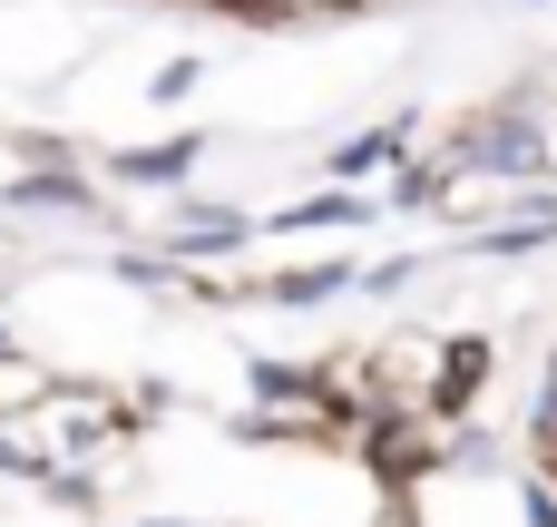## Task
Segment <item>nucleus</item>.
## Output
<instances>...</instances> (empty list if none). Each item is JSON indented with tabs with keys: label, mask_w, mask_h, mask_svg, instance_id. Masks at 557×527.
Returning <instances> with one entry per match:
<instances>
[{
	"label": "nucleus",
	"mask_w": 557,
	"mask_h": 527,
	"mask_svg": "<svg viewBox=\"0 0 557 527\" xmlns=\"http://www.w3.org/2000/svg\"><path fill=\"white\" fill-rule=\"evenodd\" d=\"M392 147H401V127H372V137H362V147H343V176H362V166H382V156H392Z\"/></svg>",
	"instance_id": "obj_6"
},
{
	"label": "nucleus",
	"mask_w": 557,
	"mask_h": 527,
	"mask_svg": "<svg viewBox=\"0 0 557 527\" xmlns=\"http://www.w3.org/2000/svg\"><path fill=\"white\" fill-rule=\"evenodd\" d=\"M10 205H88V196H78L69 176H20V196H10Z\"/></svg>",
	"instance_id": "obj_5"
},
{
	"label": "nucleus",
	"mask_w": 557,
	"mask_h": 527,
	"mask_svg": "<svg viewBox=\"0 0 557 527\" xmlns=\"http://www.w3.org/2000/svg\"><path fill=\"white\" fill-rule=\"evenodd\" d=\"M372 469H382V479H411V469H431V440H421V421H372Z\"/></svg>",
	"instance_id": "obj_1"
},
{
	"label": "nucleus",
	"mask_w": 557,
	"mask_h": 527,
	"mask_svg": "<svg viewBox=\"0 0 557 527\" xmlns=\"http://www.w3.org/2000/svg\"><path fill=\"white\" fill-rule=\"evenodd\" d=\"M480 372H490V342H450V372H441V391H431V401H441V411H460V401L480 391Z\"/></svg>",
	"instance_id": "obj_2"
},
{
	"label": "nucleus",
	"mask_w": 557,
	"mask_h": 527,
	"mask_svg": "<svg viewBox=\"0 0 557 527\" xmlns=\"http://www.w3.org/2000/svg\"><path fill=\"white\" fill-rule=\"evenodd\" d=\"M127 176H186L196 166V137H166V147H137V156H117Z\"/></svg>",
	"instance_id": "obj_4"
},
{
	"label": "nucleus",
	"mask_w": 557,
	"mask_h": 527,
	"mask_svg": "<svg viewBox=\"0 0 557 527\" xmlns=\"http://www.w3.org/2000/svg\"><path fill=\"white\" fill-rule=\"evenodd\" d=\"M470 156H480V166H509V176H529V166H539V156H548V147H539V137H529V127H499V137H480V147H470Z\"/></svg>",
	"instance_id": "obj_3"
},
{
	"label": "nucleus",
	"mask_w": 557,
	"mask_h": 527,
	"mask_svg": "<svg viewBox=\"0 0 557 527\" xmlns=\"http://www.w3.org/2000/svg\"><path fill=\"white\" fill-rule=\"evenodd\" d=\"M333 284H352V274H333V264H313V274H284L274 293H284V303H313V293H333Z\"/></svg>",
	"instance_id": "obj_7"
},
{
	"label": "nucleus",
	"mask_w": 557,
	"mask_h": 527,
	"mask_svg": "<svg viewBox=\"0 0 557 527\" xmlns=\"http://www.w3.org/2000/svg\"><path fill=\"white\" fill-rule=\"evenodd\" d=\"M548 440H557V421H548Z\"/></svg>",
	"instance_id": "obj_8"
}]
</instances>
